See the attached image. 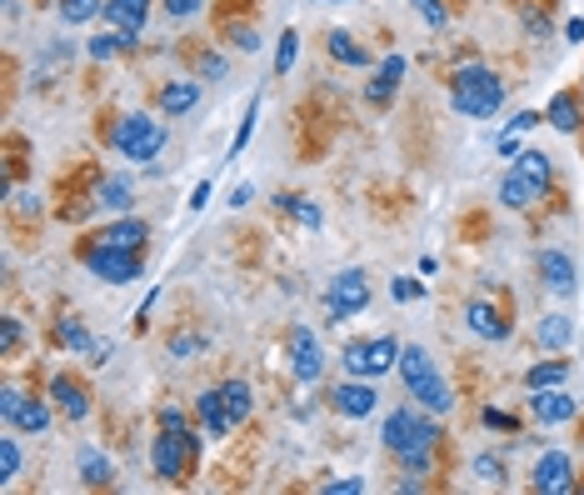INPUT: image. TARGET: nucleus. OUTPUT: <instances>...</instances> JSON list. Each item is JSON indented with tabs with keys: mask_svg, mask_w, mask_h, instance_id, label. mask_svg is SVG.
Listing matches in <instances>:
<instances>
[{
	"mask_svg": "<svg viewBox=\"0 0 584 495\" xmlns=\"http://www.w3.org/2000/svg\"><path fill=\"white\" fill-rule=\"evenodd\" d=\"M564 380H570V361H564V355H555V361H539V366L525 370V386L529 390H555V386H564Z\"/></svg>",
	"mask_w": 584,
	"mask_h": 495,
	"instance_id": "c756f323",
	"label": "nucleus"
},
{
	"mask_svg": "<svg viewBox=\"0 0 584 495\" xmlns=\"http://www.w3.org/2000/svg\"><path fill=\"white\" fill-rule=\"evenodd\" d=\"M50 401H56V411L65 415V421H85V415H91V390L75 376H65V370L50 380Z\"/></svg>",
	"mask_w": 584,
	"mask_h": 495,
	"instance_id": "a211bd4d",
	"label": "nucleus"
},
{
	"mask_svg": "<svg viewBox=\"0 0 584 495\" xmlns=\"http://www.w3.org/2000/svg\"><path fill=\"white\" fill-rule=\"evenodd\" d=\"M255 120H260V95H250V106H246V116H240V130H235V141H230V161L240 151L250 145V135H255Z\"/></svg>",
	"mask_w": 584,
	"mask_h": 495,
	"instance_id": "4c0bfd02",
	"label": "nucleus"
},
{
	"mask_svg": "<svg viewBox=\"0 0 584 495\" xmlns=\"http://www.w3.org/2000/svg\"><path fill=\"white\" fill-rule=\"evenodd\" d=\"M529 411H535L539 425H570L574 415H580V401L564 396V386H555V390H535V396H529Z\"/></svg>",
	"mask_w": 584,
	"mask_h": 495,
	"instance_id": "4468645a",
	"label": "nucleus"
},
{
	"mask_svg": "<svg viewBox=\"0 0 584 495\" xmlns=\"http://www.w3.org/2000/svg\"><path fill=\"white\" fill-rule=\"evenodd\" d=\"M510 165H514V170H520L525 180H535L539 190H549V180H555V161H549L545 151H535V145H525V151L514 155Z\"/></svg>",
	"mask_w": 584,
	"mask_h": 495,
	"instance_id": "cd10ccee",
	"label": "nucleus"
},
{
	"mask_svg": "<svg viewBox=\"0 0 584 495\" xmlns=\"http://www.w3.org/2000/svg\"><path fill=\"white\" fill-rule=\"evenodd\" d=\"M95 240L120 246V250H145V240H151V225L135 221V215H116L110 225H100V231H95Z\"/></svg>",
	"mask_w": 584,
	"mask_h": 495,
	"instance_id": "4be33fe9",
	"label": "nucleus"
},
{
	"mask_svg": "<svg viewBox=\"0 0 584 495\" xmlns=\"http://www.w3.org/2000/svg\"><path fill=\"white\" fill-rule=\"evenodd\" d=\"M195 415H200V431H205L211 440H225V436L235 431L230 415H225V396H221V386H215V390H200V396H195Z\"/></svg>",
	"mask_w": 584,
	"mask_h": 495,
	"instance_id": "412c9836",
	"label": "nucleus"
},
{
	"mask_svg": "<svg viewBox=\"0 0 584 495\" xmlns=\"http://www.w3.org/2000/svg\"><path fill=\"white\" fill-rule=\"evenodd\" d=\"M285 351H290V376L300 380V386H315V380L325 376V345H320V335L310 326H290Z\"/></svg>",
	"mask_w": 584,
	"mask_h": 495,
	"instance_id": "1a4fd4ad",
	"label": "nucleus"
},
{
	"mask_svg": "<svg viewBox=\"0 0 584 495\" xmlns=\"http://www.w3.org/2000/svg\"><path fill=\"white\" fill-rule=\"evenodd\" d=\"M465 320H469V330H475L479 341H490V345H504L510 341V316H504L500 306H490V300H475V306L465 310Z\"/></svg>",
	"mask_w": 584,
	"mask_h": 495,
	"instance_id": "dca6fc26",
	"label": "nucleus"
},
{
	"mask_svg": "<svg viewBox=\"0 0 584 495\" xmlns=\"http://www.w3.org/2000/svg\"><path fill=\"white\" fill-rule=\"evenodd\" d=\"M450 106H455V116H465V120L500 116L504 81L490 71V66H460V71L450 75Z\"/></svg>",
	"mask_w": 584,
	"mask_h": 495,
	"instance_id": "f03ea898",
	"label": "nucleus"
},
{
	"mask_svg": "<svg viewBox=\"0 0 584 495\" xmlns=\"http://www.w3.org/2000/svg\"><path fill=\"white\" fill-rule=\"evenodd\" d=\"M211 196H215V186H211V180H200V186L195 190H190V211H205V205H211Z\"/></svg>",
	"mask_w": 584,
	"mask_h": 495,
	"instance_id": "8fccbe9b",
	"label": "nucleus"
},
{
	"mask_svg": "<svg viewBox=\"0 0 584 495\" xmlns=\"http://www.w3.org/2000/svg\"><path fill=\"white\" fill-rule=\"evenodd\" d=\"M400 380H405V390L425 411H434V415L455 411V396H450V386H444V376L434 370V355L425 351V345H405V351H400Z\"/></svg>",
	"mask_w": 584,
	"mask_h": 495,
	"instance_id": "7ed1b4c3",
	"label": "nucleus"
},
{
	"mask_svg": "<svg viewBox=\"0 0 584 495\" xmlns=\"http://www.w3.org/2000/svg\"><path fill=\"white\" fill-rule=\"evenodd\" d=\"M400 351L405 345L395 335H365V341H350L339 351V366L350 370V376H365V380H380L390 370H400Z\"/></svg>",
	"mask_w": 584,
	"mask_h": 495,
	"instance_id": "423d86ee",
	"label": "nucleus"
},
{
	"mask_svg": "<svg viewBox=\"0 0 584 495\" xmlns=\"http://www.w3.org/2000/svg\"><path fill=\"white\" fill-rule=\"evenodd\" d=\"M21 401H25V390H15V386L0 390V425H11V415H15V405Z\"/></svg>",
	"mask_w": 584,
	"mask_h": 495,
	"instance_id": "de8ad7c7",
	"label": "nucleus"
},
{
	"mask_svg": "<svg viewBox=\"0 0 584 495\" xmlns=\"http://www.w3.org/2000/svg\"><path fill=\"white\" fill-rule=\"evenodd\" d=\"M325 5H345V0H325Z\"/></svg>",
	"mask_w": 584,
	"mask_h": 495,
	"instance_id": "4d7b16f0",
	"label": "nucleus"
},
{
	"mask_svg": "<svg viewBox=\"0 0 584 495\" xmlns=\"http://www.w3.org/2000/svg\"><path fill=\"white\" fill-rule=\"evenodd\" d=\"M110 151L126 155V161L135 165H151L155 155L165 151V126L151 116V110H130V116H120L116 126H110Z\"/></svg>",
	"mask_w": 584,
	"mask_h": 495,
	"instance_id": "39448f33",
	"label": "nucleus"
},
{
	"mask_svg": "<svg viewBox=\"0 0 584 495\" xmlns=\"http://www.w3.org/2000/svg\"><path fill=\"white\" fill-rule=\"evenodd\" d=\"M400 81H405V56H385L380 66H374L370 85H365V101H370L374 110H385L400 95Z\"/></svg>",
	"mask_w": 584,
	"mask_h": 495,
	"instance_id": "ddd939ff",
	"label": "nucleus"
},
{
	"mask_svg": "<svg viewBox=\"0 0 584 495\" xmlns=\"http://www.w3.org/2000/svg\"><path fill=\"white\" fill-rule=\"evenodd\" d=\"M91 361H95V366H106V361H110V341H95V351H91Z\"/></svg>",
	"mask_w": 584,
	"mask_h": 495,
	"instance_id": "6e6d98bb",
	"label": "nucleus"
},
{
	"mask_svg": "<svg viewBox=\"0 0 584 495\" xmlns=\"http://www.w3.org/2000/svg\"><path fill=\"white\" fill-rule=\"evenodd\" d=\"M195 106H200V81H195V75L165 81L160 91H155V110H160V116H190Z\"/></svg>",
	"mask_w": 584,
	"mask_h": 495,
	"instance_id": "2eb2a0df",
	"label": "nucleus"
},
{
	"mask_svg": "<svg viewBox=\"0 0 584 495\" xmlns=\"http://www.w3.org/2000/svg\"><path fill=\"white\" fill-rule=\"evenodd\" d=\"M440 425H434V411H415V405H395V411L385 415V425H380V440H385V450L405 465L409 475H430V460L434 450H440Z\"/></svg>",
	"mask_w": 584,
	"mask_h": 495,
	"instance_id": "f257e3e1",
	"label": "nucleus"
},
{
	"mask_svg": "<svg viewBox=\"0 0 584 495\" xmlns=\"http://www.w3.org/2000/svg\"><path fill=\"white\" fill-rule=\"evenodd\" d=\"M479 421L490 425V431H514V436H520V421H514L510 411H479Z\"/></svg>",
	"mask_w": 584,
	"mask_h": 495,
	"instance_id": "49530a36",
	"label": "nucleus"
},
{
	"mask_svg": "<svg viewBox=\"0 0 584 495\" xmlns=\"http://www.w3.org/2000/svg\"><path fill=\"white\" fill-rule=\"evenodd\" d=\"M151 465H155V475L170 485L190 481L200 465V436L190 425H160V436L151 440Z\"/></svg>",
	"mask_w": 584,
	"mask_h": 495,
	"instance_id": "20e7f679",
	"label": "nucleus"
},
{
	"mask_svg": "<svg viewBox=\"0 0 584 495\" xmlns=\"http://www.w3.org/2000/svg\"><path fill=\"white\" fill-rule=\"evenodd\" d=\"M225 36H230L240 50H260V36H255V25H250V21H240V25H225Z\"/></svg>",
	"mask_w": 584,
	"mask_h": 495,
	"instance_id": "c03bdc74",
	"label": "nucleus"
},
{
	"mask_svg": "<svg viewBox=\"0 0 584 495\" xmlns=\"http://www.w3.org/2000/svg\"><path fill=\"white\" fill-rule=\"evenodd\" d=\"M539 196H549V190H539L535 180H525L520 170H514V165L504 170V180H500V205H510V211H529Z\"/></svg>",
	"mask_w": 584,
	"mask_h": 495,
	"instance_id": "393cba45",
	"label": "nucleus"
},
{
	"mask_svg": "<svg viewBox=\"0 0 584 495\" xmlns=\"http://www.w3.org/2000/svg\"><path fill=\"white\" fill-rule=\"evenodd\" d=\"M200 351H205V335H176V341H170L176 361H190V355H200Z\"/></svg>",
	"mask_w": 584,
	"mask_h": 495,
	"instance_id": "a18cd8bd",
	"label": "nucleus"
},
{
	"mask_svg": "<svg viewBox=\"0 0 584 495\" xmlns=\"http://www.w3.org/2000/svg\"><path fill=\"white\" fill-rule=\"evenodd\" d=\"M221 396H225V415H230V425H246L250 411H255V390H250V380H225Z\"/></svg>",
	"mask_w": 584,
	"mask_h": 495,
	"instance_id": "c85d7f7f",
	"label": "nucleus"
},
{
	"mask_svg": "<svg viewBox=\"0 0 584 495\" xmlns=\"http://www.w3.org/2000/svg\"><path fill=\"white\" fill-rule=\"evenodd\" d=\"M250 196H255V186H250V180H240V186L230 190V205H250Z\"/></svg>",
	"mask_w": 584,
	"mask_h": 495,
	"instance_id": "864d4df0",
	"label": "nucleus"
},
{
	"mask_svg": "<svg viewBox=\"0 0 584 495\" xmlns=\"http://www.w3.org/2000/svg\"><path fill=\"white\" fill-rule=\"evenodd\" d=\"M295 60H300V31H281V46H275V75H290Z\"/></svg>",
	"mask_w": 584,
	"mask_h": 495,
	"instance_id": "e433bc0d",
	"label": "nucleus"
},
{
	"mask_svg": "<svg viewBox=\"0 0 584 495\" xmlns=\"http://www.w3.org/2000/svg\"><path fill=\"white\" fill-rule=\"evenodd\" d=\"M160 11L170 15V21H195V15L205 11V0H160Z\"/></svg>",
	"mask_w": 584,
	"mask_h": 495,
	"instance_id": "79ce46f5",
	"label": "nucleus"
},
{
	"mask_svg": "<svg viewBox=\"0 0 584 495\" xmlns=\"http://www.w3.org/2000/svg\"><path fill=\"white\" fill-rule=\"evenodd\" d=\"M475 475L485 485H504L510 481V471H504V456H490V450H479L475 456Z\"/></svg>",
	"mask_w": 584,
	"mask_h": 495,
	"instance_id": "58836bf2",
	"label": "nucleus"
},
{
	"mask_svg": "<svg viewBox=\"0 0 584 495\" xmlns=\"http://www.w3.org/2000/svg\"><path fill=\"white\" fill-rule=\"evenodd\" d=\"M564 40H570V46H580V40H584V21H580V15L564 25Z\"/></svg>",
	"mask_w": 584,
	"mask_h": 495,
	"instance_id": "5fc2aeb1",
	"label": "nucleus"
},
{
	"mask_svg": "<svg viewBox=\"0 0 584 495\" xmlns=\"http://www.w3.org/2000/svg\"><path fill=\"white\" fill-rule=\"evenodd\" d=\"M535 271H539V285H545L555 300H570L574 291H580V271H574V256L570 250H539L535 256Z\"/></svg>",
	"mask_w": 584,
	"mask_h": 495,
	"instance_id": "9d476101",
	"label": "nucleus"
},
{
	"mask_svg": "<svg viewBox=\"0 0 584 495\" xmlns=\"http://www.w3.org/2000/svg\"><path fill=\"white\" fill-rule=\"evenodd\" d=\"M106 21H110V31L141 40L145 21H151V0H106Z\"/></svg>",
	"mask_w": 584,
	"mask_h": 495,
	"instance_id": "aec40b11",
	"label": "nucleus"
},
{
	"mask_svg": "<svg viewBox=\"0 0 584 495\" xmlns=\"http://www.w3.org/2000/svg\"><path fill=\"white\" fill-rule=\"evenodd\" d=\"M325 50L335 66H350V71H365V66H374L370 46L365 40H355V31H345V25H335V31H325Z\"/></svg>",
	"mask_w": 584,
	"mask_h": 495,
	"instance_id": "f3484780",
	"label": "nucleus"
},
{
	"mask_svg": "<svg viewBox=\"0 0 584 495\" xmlns=\"http://www.w3.org/2000/svg\"><path fill=\"white\" fill-rule=\"evenodd\" d=\"M409 5H415V15H420L430 31H444V25H450V5H444V0H409Z\"/></svg>",
	"mask_w": 584,
	"mask_h": 495,
	"instance_id": "ea45409f",
	"label": "nucleus"
},
{
	"mask_svg": "<svg viewBox=\"0 0 584 495\" xmlns=\"http://www.w3.org/2000/svg\"><path fill=\"white\" fill-rule=\"evenodd\" d=\"M81 260H85V271L106 285L141 281V250H120V246H106V240H91Z\"/></svg>",
	"mask_w": 584,
	"mask_h": 495,
	"instance_id": "0eeeda50",
	"label": "nucleus"
},
{
	"mask_svg": "<svg viewBox=\"0 0 584 495\" xmlns=\"http://www.w3.org/2000/svg\"><path fill=\"white\" fill-rule=\"evenodd\" d=\"M570 341H574V320L570 316H539V326H535V345L539 351H570Z\"/></svg>",
	"mask_w": 584,
	"mask_h": 495,
	"instance_id": "bb28decb",
	"label": "nucleus"
},
{
	"mask_svg": "<svg viewBox=\"0 0 584 495\" xmlns=\"http://www.w3.org/2000/svg\"><path fill=\"white\" fill-rule=\"evenodd\" d=\"M529 485H535L539 495L574 491V460H570V450H545V456L535 460V471H529Z\"/></svg>",
	"mask_w": 584,
	"mask_h": 495,
	"instance_id": "f8f14e48",
	"label": "nucleus"
},
{
	"mask_svg": "<svg viewBox=\"0 0 584 495\" xmlns=\"http://www.w3.org/2000/svg\"><path fill=\"white\" fill-rule=\"evenodd\" d=\"M56 11L65 25H91L106 15V0H56Z\"/></svg>",
	"mask_w": 584,
	"mask_h": 495,
	"instance_id": "2f4dec72",
	"label": "nucleus"
},
{
	"mask_svg": "<svg viewBox=\"0 0 584 495\" xmlns=\"http://www.w3.org/2000/svg\"><path fill=\"white\" fill-rule=\"evenodd\" d=\"M370 275L360 271V266H350V271H339L335 281H330L325 291V310L330 320H350V316H365L370 310Z\"/></svg>",
	"mask_w": 584,
	"mask_h": 495,
	"instance_id": "6e6552de",
	"label": "nucleus"
},
{
	"mask_svg": "<svg viewBox=\"0 0 584 495\" xmlns=\"http://www.w3.org/2000/svg\"><path fill=\"white\" fill-rule=\"evenodd\" d=\"M50 405L56 401H46V396H25V401L15 405V415H11V431H21V436H46L50 421H56Z\"/></svg>",
	"mask_w": 584,
	"mask_h": 495,
	"instance_id": "5701e85b",
	"label": "nucleus"
},
{
	"mask_svg": "<svg viewBox=\"0 0 584 495\" xmlns=\"http://www.w3.org/2000/svg\"><path fill=\"white\" fill-rule=\"evenodd\" d=\"M275 211L290 215V221L305 225V231H320V225H325V211H320L310 196H300V190H285V196H275Z\"/></svg>",
	"mask_w": 584,
	"mask_h": 495,
	"instance_id": "a878e982",
	"label": "nucleus"
},
{
	"mask_svg": "<svg viewBox=\"0 0 584 495\" xmlns=\"http://www.w3.org/2000/svg\"><path fill=\"white\" fill-rule=\"evenodd\" d=\"M56 341L65 345V351H75V355H91L95 351V335L81 326V320H71V316H56Z\"/></svg>",
	"mask_w": 584,
	"mask_h": 495,
	"instance_id": "7c9ffc66",
	"label": "nucleus"
},
{
	"mask_svg": "<svg viewBox=\"0 0 584 495\" xmlns=\"http://www.w3.org/2000/svg\"><path fill=\"white\" fill-rule=\"evenodd\" d=\"M95 205H100V211H116V215H130V205H135V186H130L126 176H100L95 180Z\"/></svg>",
	"mask_w": 584,
	"mask_h": 495,
	"instance_id": "b1692460",
	"label": "nucleus"
},
{
	"mask_svg": "<svg viewBox=\"0 0 584 495\" xmlns=\"http://www.w3.org/2000/svg\"><path fill=\"white\" fill-rule=\"evenodd\" d=\"M81 475H85V485H110V481H116V465H110L100 450L85 446L81 450Z\"/></svg>",
	"mask_w": 584,
	"mask_h": 495,
	"instance_id": "72a5a7b5",
	"label": "nucleus"
},
{
	"mask_svg": "<svg viewBox=\"0 0 584 495\" xmlns=\"http://www.w3.org/2000/svg\"><path fill=\"white\" fill-rule=\"evenodd\" d=\"M360 491H365L360 475H350V481H330V485H325V495H360Z\"/></svg>",
	"mask_w": 584,
	"mask_h": 495,
	"instance_id": "3c124183",
	"label": "nucleus"
},
{
	"mask_svg": "<svg viewBox=\"0 0 584 495\" xmlns=\"http://www.w3.org/2000/svg\"><path fill=\"white\" fill-rule=\"evenodd\" d=\"M141 40H130V36H120V31H110V36H95L91 46V60H116V56H126V50H135Z\"/></svg>",
	"mask_w": 584,
	"mask_h": 495,
	"instance_id": "f704fd0d",
	"label": "nucleus"
},
{
	"mask_svg": "<svg viewBox=\"0 0 584 495\" xmlns=\"http://www.w3.org/2000/svg\"><path fill=\"white\" fill-rule=\"evenodd\" d=\"M25 456H21V440L15 436H0V485H11L15 475H21Z\"/></svg>",
	"mask_w": 584,
	"mask_h": 495,
	"instance_id": "c9c22d12",
	"label": "nucleus"
},
{
	"mask_svg": "<svg viewBox=\"0 0 584 495\" xmlns=\"http://www.w3.org/2000/svg\"><path fill=\"white\" fill-rule=\"evenodd\" d=\"M390 295H395L400 306H409V300H420V295H425V285L409 281V275H395V281H390Z\"/></svg>",
	"mask_w": 584,
	"mask_h": 495,
	"instance_id": "37998d69",
	"label": "nucleus"
},
{
	"mask_svg": "<svg viewBox=\"0 0 584 495\" xmlns=\"http://www.w3.org/2000/svg\"><path fill=\"white\" fill-rule=\"evenodd\" d=\"M21 341H25L21 320H15V316H5V320H0V355H15V351H21Z\"/></svg>",
	"mask_w": 584,
	"mask_h": 495,
	"instance_id": "a19ab883",
	"label": "nucleus"
},
{
	"mask_svg": "<svg viewBox=\"0 0 584 495\" xmlns=\"http://www.w3.org/2000/svg\"><path fill=\"white\" fill-rule=\"evenodd\" d=\"M186 60H190V71H195V81H221V75H225V56H221V50L195 46V50H186Z\"/></svg>",
	"mask_w": 584,
	"mask_h": 495,
	"instance_id": "473e14b6",
	"label": "nucleus"
},
{
	"mask_svg": "<svg viewBox=\"0 0 584 495\" xmlns=\"http://www.w3.org/2000/svg\"><path fill=\"white\" fill-rule=\"evenodd\" d=\"M545 126H555L560 135H580V126H584V101H580V91H555V95H549Z\"/></svg>",
	"mask_w": 584,
	"mask_h": 495,
	"instance_id": "6ab92c4d",
	"label": "nucleus"
},
{
	"mask_svg": "<svg viewBox=\"0 0 584 495\" xmlns=\"http://www.w3.org/2000/svg\"><path fill=\"white\" fill-rule=\"evenodd\" d=\"M520 151H525V145H520V130H504V135H500V155H504V161H514Z\"/></svg>",
	"mask_w": 584,
	"mask_h": 495,
	"instance_id": "603ef678",
	"label": "nucleus"
},
{
	"mask_svg": "<svg viewBox=\"0 0 584 495\" xmlns=\"http://www.w3.org/2000/svg\"><path fill=\"white\" fill-rule=\"evenodd\" d=\"M535 126H545V110H520V116H510L504 130H520V135H525V130H535Z\"/></svg>",
	"mask_w": 584,
	"mask_h": 495,
	"instance_id": "09e8293b",
	"label": "nucleus"
},
{
	"mask_svg": "<svg viewBox=\"0 0 584 495\" xmlns=\"http://www.w3.org/2000/svg\"><path fill=\"white\" fill-rule=\"evenodd\" d=\"M374 405H380V390H374L365 376L339 380V386L330 390V411L345 415V421H365V415H374Z\"/></svg>",
	"mask_w": 584,
	"mask_h": 495,
	"instance_id": "9b49d317",
	"label": "nucleus"
}]
</instances>
